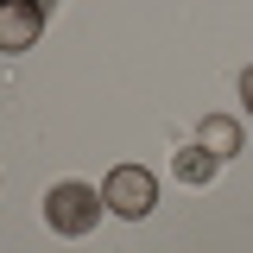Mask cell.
I'll list each match as a JSON object with an SVG mask.
<instances>
[{
	"instance_id": "3",
	"label": "cell",
	"mask_w": 253,
	"mask_h": 253,
	"mask_svg": "<svg viewBox=\"0 0 253 253\" xmlns=\"http://www.w3.org/2000/svg\"><path fill=\"white\" fill-rule=\"evenodd\" d=\"M51 0H0V51H32Z\"/></svg>"
},
{
	"instance_id": "6",
	"label": "cell",
	"mask_w": 253,
	"mask_h": 253,
	"mask_svg": "<svg viewBox=\"0 0 253 253\" xmlns=\"http://www.w3.org/2000/svg\"><path fill=\"white\" fill-rule=\"evenodd\" d=\"M241 101H247V108H253V70H247V76H241Z\"/></svg>"
},
{
	"instance_id": "2",
	"label": "cell",
	"mask_w": 253,
	"mask_h": 253,
	"mask_svg": "<svg viewBox=\"0 0 253 253\" xmlns=\"http://www.w3.org/2000/svg\"><path fill=\"white\" fill-rule=\"evenodd\" d=\"M101 203H108L114 215H126V221L152 215V203H158L152 171H146V165H114V171H108V184H101Z\"/></svg>"
},
{
	"instance_id": "1",
	"label": "cell",
	"mask_w": 253,
	"mask_h": 253,
	"mask_svg": "<svg viewBox=\"0 0 253 253\" xmlns=\"http://www.w3.org/2000/svg\"><path fill=\"white\" fill-rule=\"evenodd\" d=\"M101 209H108V203H101V190H89V184H57L44 196V221H51L57 234H70V241L89 234L95 221H101Z\"/></svg>"
},
{
	"instance_id": "4",
	"label": "cell",
	"mask_w": 253,
	"mask_h": 253,
	"mask_svg": "<svg viewBox=\"0 0 253 253\" xmlns=\"http://www.w3.org/2000/svg\"><path fill=\"white\" fill-rule=\"evenodd\" d=\"M196 146H209L215 158L241 152V121H228V114H209V121H203V139H196Z\"/></svg>"
},
{
	"instance_id": "5",
	"label": "cell",
	"mask_w": 253,
	"mask_h": 253,
	"mask_svg": "<svg viewBox=\"0 0 253 253\" xmlns=\"http://www.w3.org/2000/svg\"><path fill=\"white\" fill-rule=\"evenodd\" d=\"M177 177H184V184H209V177H215V152H209V146H184V152H177Z\"/></svg>"
}]
</instances>
